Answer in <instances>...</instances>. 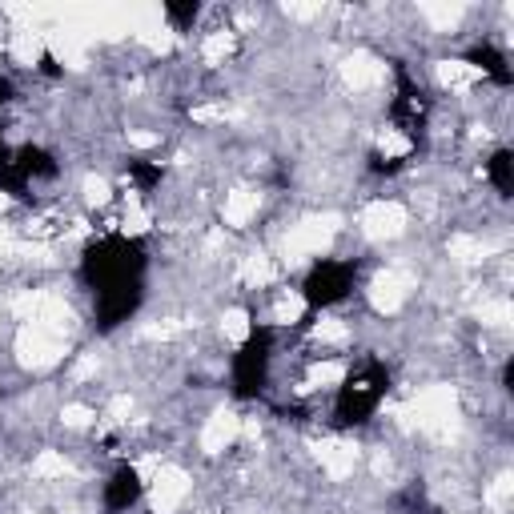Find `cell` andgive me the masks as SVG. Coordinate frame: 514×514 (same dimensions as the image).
I'll return each instance as SVG.
<instances>
[{"mask_svg":"<svg viewBox=\"0 0 514 514\" xmlns=\"http://www.w3.org/2000/svg\"><path fill=\"white\" fill-rule=\"evenodd\" d=\"M141 274H145V249L133 237L109 233L85 253V278L97 294V318L105 330L125 322L141 302Z\"/></svg>","mask_w":514,"mask_h":514,"instance_id":"6da1fadb","label":"cell"},{"mask_svg":"<svg viewBox=\"0 0 514 514\" xmlns=\"http://www.w3.org/2000/svg\"><path fill=\"white\" fill-rule=\"evenodd\" d=\"M386 386H390V374H386L378 362L358 366V370L342 382V390H338V402H334L338 422H346V426L366 422V418L378 410V402L386 398Z\"/></svg>","mask_w":514,"mask_h":514,"instance_id":"7a4b0ae2","label":"cell"},{"mask_svg":"<svg viewBox=\"0 0 514 514\" xmlns=\"http://www.w3.org/2000/svg\"><path fill=\"white\" fill-rule=\"evenodd\" d=\"M274 350V334L262 326L257 330L253 326V334H249V342L237 350V358H233V390H237V398H257L266 390V378H270V354Z\"/></svg>","mask_w":514,"mask_h":514,"instance_id":"3957f363","label":"cell"},{"mask_svg":"<svg viewBox=\"0 0 514 514\" xmlns=\"http://www.w3.org/2000/svg\"><path fill=\"white\" fill-rule=\"evenodd\" d=\"M350 286H354V266L350 262H322L306 278V302L314 310H326V306L342 302L350 294Z\"/></svg>","mask_w":514,"mask_h":514,"instance_id":"277c9868","label":"cell"},{"mask_svg":"<svg viewBox=\"0 0 514 514\" xmlns=\"http://www.w3.org/2000/svg\"><path fill=\"white\" fill-rule=\"evenodd\" d=\"M137 498H141V478H137V470H133V466H121V470L109 478V486H105V506H109V510H129Z\"/></svg>","mask_w":514,"mask_h":514,"instance_id":"5b68a950","label":"cell"},{"mask_svg":"<svg viewBox=\"0 0 514 514\" xmlns=\"http://www.w3.org/2000/svg\"><path fill=\"white\" fill-rule=\"evenodd\" d=\"M510 165H514V161H510V153H506V149L490 157V181H494V189H498L502 197L514 189V181H510Z\"/></svg>","mask_w":514,"mask_h":514,"instance_id":"8992f818","label":"cell"},{"mask_svg":"<svg viewBox=\"0 0 514 514\" xmlns=\"http://www.w3.org/2000/svg\"><path fill=\"white\" fill-rule=\"evenodd\" d=\"M165 17L173 25H189V21H197V5H165Z\"/></svg>","mask_w":514,"mask_h":514,"instance_id":"52a82bcc","label":"cell"}]
</instances>
